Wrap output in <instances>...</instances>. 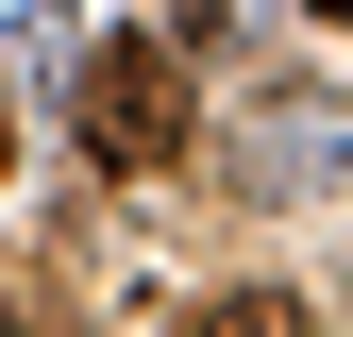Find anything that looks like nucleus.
<instances>
[{"instance_id":"obj_1","label":"nucleus","mask_w":353,"mask_h":337,"mask_svg":"<svg viewBox=\"0 0 353 337\" xmlns=\"http://www.w3.org/2000/svg\"><path fill=\"white\" fill-rule=\"evenodd\" d=\"M84 152L101 168H168L185 152V51L168 34H101L84 51Z\"/></svg>"},{"instance_id":"obj_5","label":"nucleus","mask_w":353,"mask_h":337,"mask_svg":"<svg viewBox=\"0 0 353 337\" xmlns=\"http://www.w3.org/2000/svg\"><path fill=\"white\" fill-rule=\"evenodd\" d=\"M303 17H353V0H303Z\"/></svg>"},{"instance_id":"obj_2","label":"nucleus","mask_w":353,"mask_h":337,"mask_svg":"<svg viewBox=\"0 0 353 337\" xmlns=\"http://www.w3.org/2000/svg\"><path fill=\"white\" fill-rule=\"evenodd\" d=\"M336 168H353V102L336 84H270L252 135H236V186L252 202H303V186H336Z\"/></svg>"},{"instance_id":"obj_3","label":"nucleus","mask_w":353,"mask_h":337,"mask_svg":"<svg viewBox=\"0 0 353 337\" xmlns=\"http://www.w3.org/2000/svg\"><path fill=\"white\" fill-rule=\"evenodd\" d=\"M185 337H320V320H303V304H286V287H219V304H202Z\"/></svg>"},{"instance_id":"obj_4","label":"nucleus","mask_w":353,"mask_h":337,"mask_svg":"<svg viewBox=\"0 0 353 337\" xmlns=\"http://www.w3.org/2000/svg\"><path fill=\"white\" fill-rule=\"evenodd\" d=\"M0 168H17V118H0Z\"/></svg>"}]
</instances>
